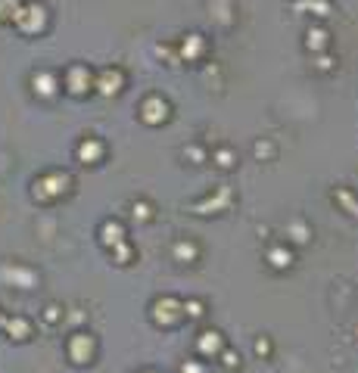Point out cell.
Listing matches in <instances>:
<instances>
[{"instance_id": "cell-1", "label": "cell", "mask_w": 358, "mask_h": 373, "mask_svg": "<svg viewBox=\"0 0 358 373\" xmlns=\"http://www.w3.org/2000/svg\"><path fill=\"white\" fill-rule=\"evenodd\" d=\"M13 22L22 28L25 34H34V32H41V28H44V22H47V10H44V6H38V4L22 6V10H19V16L13 19Z\"/></svg>"}, {"instance_id": "cell-2", "label": "cell", "mask_w": 358, "mask_h": 373, "mask_svg": "<svg viewBox=\"0 0 358 373\" xmlns=\"http://www.w3.org/2000/svg\"><path fill=\"white\" fill-rule=\"evenodd\" d=\"M22 10V0H0V22H13Z\"/></svg>"}, {"instance_id": "cell-3", "label": "cell", "mask_w": 358, "mask_h": 373, "mask_svg": "<svg viewBox=\"0 0 358 373\" xmlns=\"http://www.w3.org/2000/svg\"><path fill=\"white\" fill-rule=\"evenodd\" d=\"M32 81H34V90L44 93V97H47V93H53V78H50V75H34Z\"/></svg>"}, {"instance_id": "cell-4", "label": "cell", "mask_w": 358, "mask_h": 373, "mask_svg": "<svg viewBox=\"0 0 358 373\" xmlns=\"http://www.w3.org/2000/svg\"><path fill=\"white\" fill-rule=\"evenodd\" d=\"M72 90L84 93V72L81 69H72Z\"/></svg>"}, {"instance_id": "cell-5", "label": "cell", "mask_w": 358, "mask_h": 373, "mask_svg": "<svg viewBox=\"0 0 358 373\" xmlns=\"http://www.w3.org/2000/svg\"><path fill=\"white\" fill-rule=\"evenodd\" d=\"M60 184H69V181H66V177H60V175H56V177H47V181H41L38 186H47L50 193H60Z\"/></svg>"}, {"instance_id": "cell-6", "label": "cell", "mask_w": 358, "mask_h": 373, "mask_svg": "<svg viewBox=\"0 0 358 373\" xmlns=\"http://www.w3.org/2000/svg\"><path fill=\"white\" fill-rule=\"evenodd\" d=\"M78 153H81V159H91V156H97V143H84Z\"/></svg>"}]
</instances>
